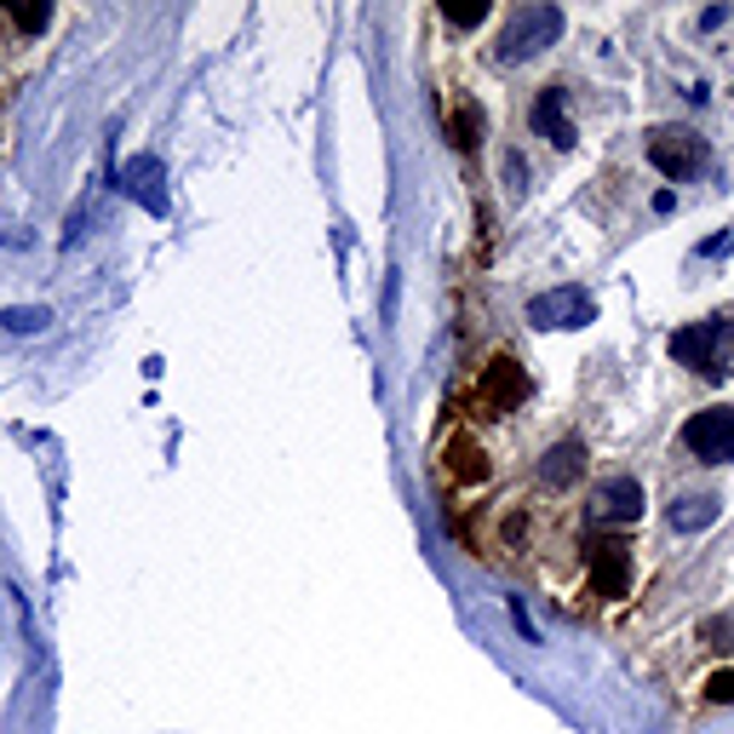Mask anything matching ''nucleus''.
<instances>
[{
    "instance_id": "7",
    "label": "nucleus",
    "mask_w": 734,
    "mask_h": 734,
    "mask_svg": "<svg viewBox=\"0 0 734 734\" xmlns=\"http://www.w3.org/2000/svg\"><path fill=\"white\" fill-rule=\"evenodd\" d=\"M642 482L637 477H603L597 482V494H591V522L597 528H626L642 517Z\"/></svg>"
},
{
    "instance_id": "5",
    "label": "nucleus",
    "mask_w": 734,
    "mask_h": 734,
    "mask_svg": "<svg viewBox=\"0 0 734 734\" xmlns=\"http://www.w3.org/2000/svg\"><path fill=\"white\" fill-rule=\"evenodd\" d=\"M528 322L533 327H586V322H597V299L586 293V287H551V293H540V299H528Z\"/></svg>"
},
{
    "instance_id": "13",
    "label": "nucleus",
    "mask_w": 734,
    "mask_h": 734,
    "mask_svg": "<svg viewBox=\"0 0 734 734\" xmlns=\"http://www.w3.org/2000/svg\"><path fill=\"white\" fill-rule=\"evenodd\" d=\"M448 132H454L459 149H477V139H482V116H477L471 98H448Z\"/></svg>"
},
{
    "instance_id": "3",
    "label": "nucleus",
    "mask_w": 734,
    "mask_h": 734,
    "mask_svg": "<svg viewBox=\"0 0 734 734\" xmlns=\"http://www.w3.org/2000/svg\"><path fill=\"white\" fill-rule=\"evenodd\" d=\"M533 396V380L522 373L517 356H494V362L482 368V385H477V408L482 413H510V408H522Z\"/></svg>"
},
{
    "instance_id": "10",
    "label": "nucleus",
    "mask_w": 734,
    "mask_h": 734,
    "mask_svg": "<svg viewBox=\"0 0 734 734\" xmlns=\"http://www.w3.org/2000/svg\"><path fill=\"white\" fill-rule=\"evenodd\" d=\"M161 184H167V167L155 161V155H139V161L121 167V190L132 195V202H144L155 218L167 213V190H161Z\"/></svg>"
},
{
    "instance_id": "14",
    "label": "nucleus",
    "mask_w": 734,
    "mask_h": 734,
    "mask_svg": "<svg viewBox=\"0 0 734 734\" xmlns=\"http://www.w3.org/2000/svg\"><path fill=\"white\" fill-rule=\"evenodd\" d=\"M0 327L7 333H40V327H52V310L47 304H7L0 310Z\"/></svg>"
},
{
    "instance_id": "12",
    "label": "nucleus",
    "mask_w": 734,
    "mask_h": 734,
    "mask_svg": "<svg viewBox=\"0 0 734 734\" xmlns=\"http://www.w3.org/2000/svg\"><path fill=\"white\" fill-rule=\"evenodd\" d=\"M718 494H683L677 505H672V528H683V533H700V528H711L718 522Z\"/></svg>"
},
{
    "instance_id": "20",
    "label": "nucleus",
    "mask_w": 734,
    "mask_h": 734,
    "mask_svg": "<svg viewBox=\"0 0 734 734\" xmlns=\"http://www.w3.org/2000/svg\"><path fill=\"white\" fill-rule=\"evenodd\" d=\"M510 619H517V631H522L528 642H540V631H533V619H528V609L517 603V597H510Z\"/></svg>"
},
{
    "instance_id": "18",
    "label": "nucleus",
    "mask_w": 734,
    "mask_h": 734,
    "mask_svg": "<svg viewBox=\"0 0 734 734\" xmlns=\"http://www.w3.org/2000/svg\"><path fill=\"white\" fill-rule=\"evenodd\" d=\"M442 17H448L454 29H471V24H482V17H488V7H459V0H448V7H442Z\"/></svg>"
},
{
    "instance_id": "19",
    "label": "nucleus",
    "mask_w": 734,
    "mask_h": 734,
    "mask_svg": "<svg viewBox=\"0 0 734 734\" xmlns=\"http://www.w3.org/2000/svg\"><path fill=\"white\" fill-rule=\"evenodd\" d=\"M706 700L729 706V700H734V672H718V677H711V683H706Z\"/></svg>"
},
{
    "instance_id": "9",
    "label": "nucleus",
    "mask_w": 734,
    "mask_h": 734,
    "mask_svg": "<svg viewBox=\"0 0 734 734\" xmlns=\"http://www.w3.org/2000/svg\"><path fill=\"white\" fill-rule=\"evenodd\" d=\"M533 132L540 139H551L557 149H574V121H568V93L563 86H540V98H533Z\"/></svg>"
},
{
    "instance_id": "15",
    "label": "nucleus",
    "mask_w": 734,
    "mask_h": 734,
    "mask_svg": "<svg viewBox=\"0 0 734 734\" xmlns=\"http://www.w3.org/2000/svg\"><path fill=\"white\" fill-rule=\"evenodd\" d=\"M448 471L465 477V482H477V477H488V459H482L477 442H454V448H448Z\"/></svg>"
},
{
    "instance_id": "6",
    "label": "nucleus",
    "mask_w": 734,
    "mask_h": 734,
    "mask_svg": "<svg viewBox=\"0 0 734 734\" xmlns=\"http://www.w3.org/2000/svg\"><path fill=\"white\" fill-rule=\"evenodd\" d=\"M649 161L665 172V178H695L706 167V139L688 127H660L649 139Z\"/></svg>"
},
{
    "instance_id": "16",
    "label": "nucleus",
    "mask_w": 734,
    "mask_h": 734,
    "mask_svg": "<svg viewBox=\"0 0 734 734\" xmlns=\"http://www.w3.org/2000/svg\"><path fill=\"white\" fill-rule=\"evenodd\" d=\"M700 637H706V649H734V614L700 619Z\"/></svg>"
},
{
    "instance_id": "4",
    "label": "nucleus",
    "mask_w": 734,
    "mask_h": 734,
    "mask_svg": "<svg viewBox=\"0 0 734 734\" xmlns=\"http://www.w3.org/2000/svg\"><path fill=\"white\" fill-rule=\"evenodd\" d=\"M683 448L706 465H734V408H700L683 425Z\"/></svg>"
},
{
    "instance_id": "17",
    "label": "nucleus",
    "mask_w": 734,
    "mask_h": 734,
    "mask_svg": "<svg viewBox=\"0 0 734 734\" xmlns=\"http://www.w3.org/2000/svg\"><path fill=\"white\" fill-rule=\"evenodd\" d=\"M12 24L24 29V35H40L52 24V7H12Z\"/></svg>"
},
{
    "instance_id": "1",
    "label": "nucleus",
    "mask_w": 734,
    "mask_h": 734,
    "mask_svg": "<svg viewBox=\"0 0 734 734\" xmlns=\"http://www.w3.org/2000/svg\"><path fill=\"white\" fill-rule=\"evenodd\" d=\"M557 35H563V7H517V12H505V24L494 35V63L517 70V63L540 58Z\"/></svg>"
},
{
    "instance_id": "8",
    "label": "nucleus",
    "mask_w": 734,
    "mask_h": 734,
    "mask_svg": "<svg viewBox=\"0 0 734 734\" xmlns=\"http://www.w3.org/2000/svg\"><path fill=\"white\" fill-rule=\"evenodd\" d=\"M591 591L597 597L631 591V545L626 540H591Z\"/></svg>"
},
{
    "instance_id": "2",
    "label": "nucleus",
    "mask_w": 734,
    "mask_h": 734,
    "mask_svg": "<svg viewBox=\"0 0 734 734\" xmlns=\"http://www.w3.org/2000/svg\"><path fill=\"white\" fill-rule=\"evenodd\" d=\"M729 350H734V322L729 316H711V322H688L672 333V356L688 362L706 380H723L729 373Z\"/></svg>"
},
{
    "instance_id": "11",
    "label": "nucleus",
    "mask_w": 734,
    "mask_h": 734,
    "mask_svg": "<svg viewBox=\"0 0 734 734\" xmlns=\"http://www.w3.org/2000/svg\"><path fill=\"white\" fill-rule=\"evenodd\" d=\"M580 477H586V448L580 442H557V448L540 459V482L545 488H574Z\"/></svg>"
}]
</instances>
